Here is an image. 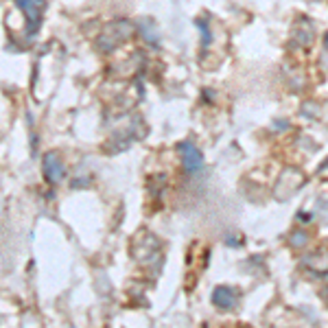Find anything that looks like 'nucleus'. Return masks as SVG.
Here are the masks:
<instances>
[{
  "label": "nucleus",
  "mask_w": 328,
  "mask_h": 328,
  "mask_svg": "<svg viewBox=\"0 0 328 328\" xmlns=\"http://www.w3.org/2000/svg\"><path fill=\"white\" fill-rule=\"evenodd\" d=\"M239 302V295L234 289L230 287H217L215 291H212V304L219 306V309L228 311V309H234Z\"/></svg>",
  "instance_id": "4"
},
{
  "label": "nucleus",
  "mask_w": 328,
  "mask_h": 328,
  "mask_svg": "<svg viewBox=\"0 0 328 328\" xmlns=\"http://www.w3.org/2000/svg\"><path fill=\"white\" fill-rule=\"evenodd\" d=\"M42 166H44V177H46L51 184H59L64 179L66 166H64L62 158H59L57 153H46V156H44Z\"/></svg>",
  "instance_id": "3"
},
{
  "label": "nucleus",
  "mask_w": 328,
  "mask_h": 328,
  "mask_svg": "<svg viewBox=\"0 0 328 328\" xmlns=\"http://www.w3.org/2000/svg\"><path fill=\"white\" fill-rule=\"evenodd\" d=\"M20 7H24L26 22H29V31H35V26L40 24V15H42V0H18Z\"/></svg>",
  "instance_id": "5"
},
{
  "label": "nucleus",
  "mask_w": 328,
  "mask_h": 328,
  "mask_svg": "<svg viewBox=\"0 0 328 328\" xmlns=\"http://www.w3.org/2000/svg\"><path fill=\"white\" fill-rule=\"evenodd\" d=\"M177 149H179V156H182V164L186 173L197 175L204 171V156H201V151L197 149L193 142H179Z\"/></svg>",
  "instance_id": "2"
},
{
  "label": "nucleus",
  "mask_w": 328,
  "mask_h": 328,
  "mask_svg": "<svg viewBox=\"0 0 328 328\" xmlns=\"http://www.w3.org/2000/svg\"><path fill=\"white\" fill-rule=\"evenodd\" d=\"M131 33H134V29H131L129 22H114V24H109L103 31L101 40H98V46H101V51H114L125 40H129Z\"/></svg>",
  "instance_id": "1"
}]
</instances>
